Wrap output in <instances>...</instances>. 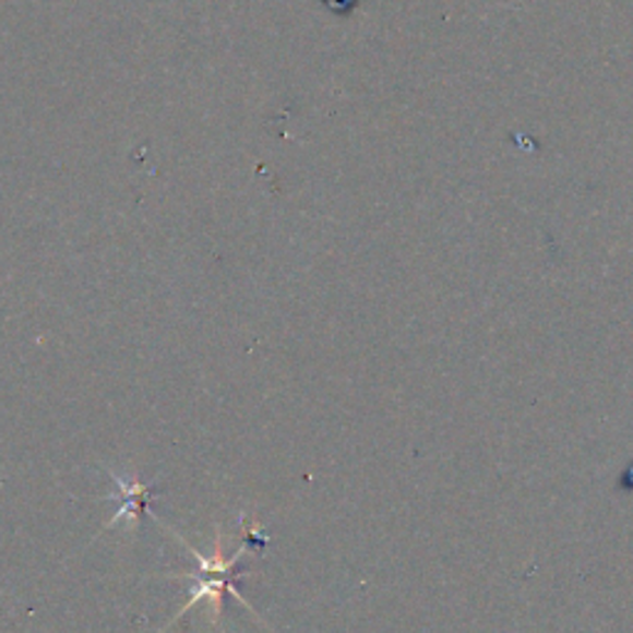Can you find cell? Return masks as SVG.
Returning <instances> with one entry per match:
<instances>
[{
  "label": "cell",
  "mask_w": 633,
  "mask_h": 633,
  "mask_svg": "<svg viewBox=\"0 0 633 633\" xmlns=\"http://www.w3.org/2000/svg\"><path fill=\"white\" fill-rule=\"evenodd\" d=\"M171 580H189L193 582V594H191V599L183 604L181 611L176 613V619L174 621H181L186 613H189L193 607H199V604L203 599H208L211 601V607H213V626L220 629V617H223V597L226 594H230V597H236L238 604L243 609H248L250 613H255L253 607L240 597L238 589H236V576H220V580H213L211 574H199V572H183V574H171Z\"/></svg>",
  "instance_id": "6da1fadb"
},
{
  "label": "cell",
  "mask_w": 633,
  "mask_h": 633,
  "mask_svg": "<svg viewBox=\"0 0 633 633\" xmlns=\"http://www.w3.org/2000/svg\"><path fill=\"white\" fill-rule=\"evenodd\" d=\"M109 478L117 482L119 486V492H111V495H107V500H119L122 502V507L117 510V515L115 517H109L107 519V529H115L122 519H129V523H134V529L139 527V517L144 515V512H148V517H154L156 523H158V517L152 512V502L158 498V492L152 490L148 486H144L142 480H139V473L136 468L132 470H127V475H119L115 470H109Z\"/></svg>",
  "instance_id": "7a4b0ae2"
}]
</instances>
